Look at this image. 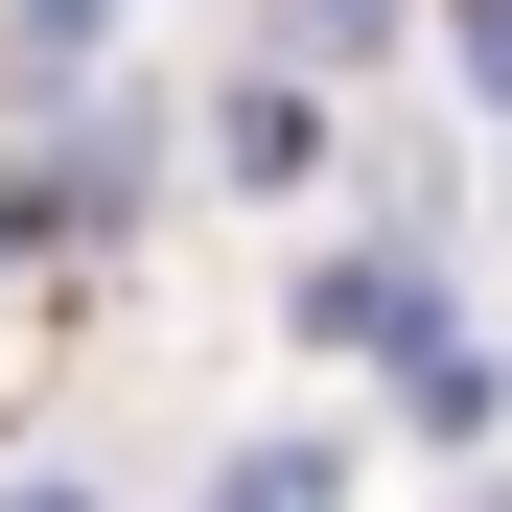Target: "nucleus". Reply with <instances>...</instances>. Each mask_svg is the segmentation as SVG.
<instances>
[{"label":"nucleus","instance_id":"7ed1b4c3","mask_svg":"<svg viewBox=\"0 0 512 512\" xmlns=\"http://www.w3.org/2000/svg\"><path fill=\"white\" fill-rule=\"evenodd\" d=\"M0 512H94V489H0Z\"/></svg>","mask_w":512,"mask_h":512},{"label":"nucleus","instance_id":"f03ea898","mask_svg":"<svg viewBox=\"0 0 512 512\" xmlns=\"http://www.w3.org/2000/svg\"><path fill=\"white\" fill-rule=\"evenodd\" d=\"M326 489H350L326 443H233V489H210V512H326Z\"/></svg>","mask_w":512,"mask_h":512},{"label":"nucleus","instance_id":"f257e3e1","mask_svg":"<svg viewBox=\"0 0 512 512\" xmlns=\"http://www.w3.org/2000/svg\"><path fill=\"white\" fill-rule=\"evenodd\" d=\"M210 163H233V187H303V163H326V94H280V70H256V94H233V140H210Z\"/></svg>","mask_w":512,"mask_h":512}]
</instances>
